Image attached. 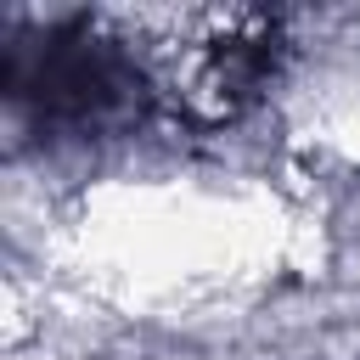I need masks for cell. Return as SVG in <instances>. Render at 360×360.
I'll return each instance as SVG.
<instances>
[{
  "label": "cell",
  "instance_id": "obj_1",
  "mask_svg": "<svg viewBox=\"0 0 360 360\" xmlns=\"http://www.w3.org/2000/svg\"><path fill=\"white\" fill-rule=\"evenodd\" d=\"M158 101V79L135 39L96 11L6 22V107L17 129L45 141L129 135Z\"/></svg>",
  "mask_w": 360,
  "mask_h": 360
}]
</instances>
